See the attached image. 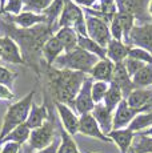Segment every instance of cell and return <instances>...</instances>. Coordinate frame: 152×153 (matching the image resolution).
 <instances>
[{
	"mask_svg": "<svg viewBox=\"0 0 152 153\" xmlns=\"http://www.w3.org/2000/svg\"><path fill=\"white\" fill-rule=\"evenodd\" d=\"M0 99H4V100L13 99V93L3 84H0Z\"/></svg>",
	"mask_w": 152,
	"mask_h": 153,
	"instance_id": "40",
	"label": "cell"
},
{
	"mask_svg": "<svg viewBox=\"0 0 152 153\" xmlns=\"http://www.w3.org/2000/svg\"><path fill=\"white\" fill-rule=\"evenodd\" d=\"M47 119H48V112H47L45 105L37 107V105L32 104L30 116H28L27 123H25V124H27V126L32 131V129L40 128L42 125H44Z\"/></svg>",
	"mask_w": 152,
	"mask_h": 153,
	"instance_id": "20",
	"label": "cell"
},
{
	"mask_svg": "<svg viewBox=\"0 0 152 153\" xmlns=\"http://www.w3.org/2000/svg\"><path fill=\"white\" fill-rule=\"evenodd\" d=\"M92 116L96 119L99 126H100L101 132L106 136L111 133L113 131V116L111 112L104 104H96L95 108L92 111Z\"/></svg>",
	"mask_w": 152,
	"mask_h": 153,
	"instance_id": "12",
	"label": "cell"
},
{
	"mask_svg": "<svg viewBox=\"0 0 152 153\" xmlns=\"http://www.w3.org/2000/svg\"><path fill=\"white\" fill-rule=\"evenodd\" d=\"M128 52H130V47L124 45L119 40H111L107 48V56L111 61L116 63H121L128 57Z\"/></svg>",
	"mask_w": 152,
	"mask_h": 153,
	"instance_id": "19",
	"label": "cell"
},
{
	"mask_svg": "<svg viewBox=\"0 0 152 153\" xmlns=\"http://www.w3.org/2000/svg\"><path fill=\"white\" fill-rule=\"evenodd\" d=\"M151 99H152V91L145 89V88H137L125 100H127L128 105L131 108L140 111Z\"/></svg>",
	"mask_w": 152,
	"mask_h": 153,
	"instance_id": "21",
	"label": "cell"
},
{
	"mask_svg": "<svg viewBox=\"0 0 152 153\" xmlns=\"http://www.w3.org/2000/svg\"><path fill=\"white\" fill-rule=\"evenodd\" d=\"M140 113L139 109H133L128 105L127 100H121V102L118 105L113 114V131L116 129H123L125 125H130L132 120Z\"/></svg>",
	"mask_w": 152,
	"mask_h": 153,
	"instance_id": "8",
	"label": "cell"
},
{
	"mask_svg": "<svg viewBox=\"0 0 152 153\" xmlns=\"http://www.w3.org/2000/svg\"><path fill=\"white\" fill-rule=\"evenodd\" d=\"M112 81L120 87L123 95H124L125 97H128V96L136 89L135 85H133V83H132V80H131L130 75H128L127 69H125V65H124L123 61L121 63L115 64V71H113Z\"/></svg>",
	"mask_w": 152,
	"mask_h": 153,
	"instance_id": "10",
	"label": "cell"
},
{
	"mask_svg": "<svg viewBox=\"0 0 152 153\" xmlns=\"http://www.w3.org/2000/svg\"><path fill=\"white\" fill-rule=\"evenodd\" d=\"M79 132L86 136H91L95 137V139H99L101 141H112L108 136L101 132L100 126H99L96 119L92 116V113H86V114H81L80 119H79Z\"/></svg>",
	"mask_w": 152,
	"mask_h": 153,
	"instance_id": "7",
	"label": "cell"
},
{
	"mask_svg": "<svg viewBox=\"0 0 152 153\" xmlns=\"http://www.w3.org/2000/svg\"><path fill=\"white\" fill-rule=\"evenodd\" d=\"M131 153H135V152H132V151H131Z\"/></svg>",
	"mask_w": 152,
	"mask_h": 153,
	"instance_id": "49",
	"label": "cell"
},
{
	"mask_svg": "<svg viewBox=\"0 0 152 153\" xmlns=\"http://www.w3.org/2000/svg\"><path fill=\"white\" fill-rule=\"evenodd\" d=\"M57 151H59V144H57V141H54V143H52L49 146H47L45 149L39 151L36 153H57Z\"/></svg>",
	"mask_w": 152,
	"mask_h": 153,
	"instance_id": "41",
	"label": "cell"
},
{
	"mask_svg": "<svg viewBox=\"0 0 152 153\" xmlns=\"http://www.w3.org/2000/svg\"><path fill=\"white\" fill-rule=\"evenodd\" d=\"M98 64V56L89 53L81 47H76L71 52H66L64 55L56 59V67L61 69L76 71V72H91L93 67Z\"/></svg>",
	"mask_w": 152,
	"mask_h": 153,
	"instance_id": "3",
	"label": "cell"
},
{
	"mask_svg": "<svg viewBox=\"0 0 152 153\" xmlns=\"http://www.w3.org/2000/svg\"><path fill=\"white\" fill-rule=\"evenodd\" d=\"M111 35L113 36L115 40L120 42L121 37H124V28H123L121 20L119 17V13H116L112 19V25H111Z\"/></svg>",
	"mask_w": 152,
	"mask_h": 153,
	"instance_id": "35",
	"label": "cell"
},
{
	"mask_svg": "<svg viewBox=\"0 0 152 153\" xmlns=\"http://www.w3.org/2000/svg\"><path fill=\"white\" fill-rule=\"evenodd\" d=\"M123 99V92L116 83L111 81L110 83V88H108L107 93H106V97H104V105L110 109L111 112L115 111V108H118V105L121 102Z\"/></svg>",
	"mask_w": 152,
	"mask_h": 153,
	"instance_id": "22",
	"label": "cell"
},
{
	"mask_svg": "<svg viewBox=\"0 0 152 153\" xmlns=\"http://www.w3.org/2000/svg\"><path fill=\"white\" fill-rule=\"evenodd\" d=\"M66 3H67V0H54L49 4V7L44 11V15L47 16V19H48V27H51L54 20L63 12L64 7H66Z\"/></svg>",
	"mask_w": 152,
	"mask_h": 153,
	"instance_id": "29",
	"label": "cell"
},
{
	"mask_svg": "<svg viewBox=\"0 0 152 153\" xmlns=\"http://www.w3.org/2000/svg\"><path fill=\"white\" fill-rule=\"evenodd\" d=\"M131 151L135 153H152V137L140 136L139 141L131 148Z\"/></svg>",
	"mask_w": 152,
	"mask_h": 153,
	"instance_id": "33",
	"label": "cell"
},
{
	"mask_svg": "<svg viewBox=\"0 0 152 153\" xmlns=\"http://www.w3.org/2000/svg\"><path fill=\"white\" fill-rule=\"evenodd\" d=\"M56 109L59 112L60 120L63 123V126L71 136L79 132V117L68 108V105L63 104V102H56Z\"/></svg>",
	"mask_w": 152,
	"mask_h": 153,
	"instance_id": "11",
	"label": "cell"
},
{
	"mask_svg": "<svg viewBox=\"0 0 152 153\" xmlns=\"http://www.w3.org/2000/svg\"><path fill=\"white\" fill-rule=\"evenodd\" d=\"M101 4H100V10H101V13H96V12H92V11L88 10V13H93L96 15V17L100 15L103 17H107V20H111L113 19L116 13V1L115 0H100Z\"/></svg>",
	"mask_w": 152,
	"mask_h": 153,
	"instance_id": "30",
	"label": "cell"
},
{
	"mask_svg": "<svg viewBox=\"0 0 152 153\" xmlns=\"http://www.w3.org/2000/svg\"><path fill=\"white\" fill-rule=\"evenodd\" d=\"M86 23L87 33H88L89 39H92L93 42H96L103 48L108 47V44L111 42V31L108 28L107 23L96 16H88Z\"/></svg>",
	"mask_w": 152,
	"mask_h": 153,
	"instance_id": "4",
	"label": "cell"
},
{
	"mask_svg": "<svg viewBox=\"0 0 152 153\" xmlns=\"http://www.w3.org/2000/svg\"><path fill=\"white\" fill-rule=\"evenodd\" d=\"M42 51L45 57V61L48 63V65H51L54 61H56V59L60 56V53H63L64 47L56 36H51L45 42Z\"/></svg>",
	"mask_w": 152,
	"mask_h": 153,
	"instance_id": "16",
	"label": "cell"
},
{
	"mask_svg": "<svg viewBox=\"0 0 152 153\" xmlns=\"http://www.w3.org/2000/svg\"><path fill=\"white\" fill-rule=\"evenodd\" d=\"M150 12H151V16H152V0H151V3H150Z\"/></svg>",
	"mask_w": 152,
	"mask_h": 153,
	"instance_id": "46",
	"label": "cell"
},
{
	"mask_svg": "<svg viewBox=\"0 0 152 153\" xmlns=\"http://www.w3.org/2000/svg\"><path fill=\"white\" fill-rule=\"evenodd\" d=\"M88 153H92V152H88Z\"/></svg>",
	"mask_w": 152,
	"mask_h": 153,
	"instance_id": "50",
	"label": "cell"
},
{
	"mask_svg": "<svg viewBox=\"0 0 152 153\" xmlns=\"http://www.w3.org/2000/svg\"><path fill=\"white\" fill-rule=\"evenodd\" d=\"M57 153H80L72 136L64 128L61 131V144L59 145Z\"/></svg>",
	"mask_w": 152,
	"mask_h": 153,
	"instance_id": "28",
	"label": "cell"
},
{
	"mask_svg": "<svg viewBox=\"0 0 152 153\" xmlns=\"http://www.w3.org/2000/svg\"><path fill=\"white\" fill-rule=\"evenodd\" d=\"M123 63H124L125 69H127L130 77H133V76H135L136 73L143 68V67L147 65V64L143 63V61H139V60H136V59H132V57H127L124 61H123Z\"/></svg>",
	"mask_w": 152,
	"mask_h": 153,
	"instance_id": "34",
	"label": "cell"
},
{
	"mask_svg": "<svg viewBox=\"0 0 152 153\" xmlns=\"http://www.w3.org/2000/svg\"><path fill=\"white\" fill-rule=\"evenodd\" d=\"M22 8H23V0H8V3L5 4L3 11L13 15H20Z\"/></svg>",
	"mask_w": 152,
	"mask_h": 153,
	"instance_id": "37",
	"label": "cell"
},
{
	"mask_svg": "<svg viewBox=\"0 0 152 153\" xmlns=\"http://www.w3.org/2000/svg\"><path fill=\"white\" fill-rule=\"evenodd\" d=\"M148 112H152V99L140 109V113H148Z\"/></svg>",
	"mask_w": 152,
	"mask_h": 153,
	"instance_id": "42",
	"label": "cell"
},
{
	"mask_svg": "<svg viewBox=\"0 0 152 153\" xmlns=\"http://www.w3.org/2000/svg\"><path fill=\"white\" fill-rule=\"evenodd\" d=\"M128 43L135 44L139 48L152 52V24L133 27L130 33Z\"/></svg>",
	"mask_w": 152,
	"mask_h": 153,
	"instance_id": "9",
	"label": "cell"
},
{
	"mask_svg": "<svg viewBox=\"0 0 152 153\" xmlns=\"http://www.w3.org/2000/svg\"><path fill=\"white\" fill-rule=\"evenodd\" d=\"M133 136H135V132H132L128 128L116 129V131H112L108 134V137L116 143V145L119 146L121 153H127L131 149V144H132Z\"/></svg>",
	"mask_w": 152,
	"mask_h": 153,
	"instance_id": "15",
	"label": "cell"
},
{
	"mask_svg": "<svg viewBox=\"0 0 152 153\" xmlns=\"http://www.w3.org/2000/svg\"><path fill=\"white\" fill-rule=\"evenodd\" d=\"M19 151H20V144L10 141V143H4L1 153H19Z\"/></svg>",
	"mask_w": 152,
	"mask_h": 153,
	"instance_id": "39",
	"label": "cell"
},
{
	"mask_svg": "<svg viewBox=\"0 0 152 153\" xmlns=\"http://www.w3.org/2000/svg\"><path fill=\"white\" fill-rule=\"evenodd\" d=\"M79 47H81L83 49L88 51L89 53L100 57L101 60L107 59V49L103 48L101 45H99L98 43L93 42L92 39H89V37H84V36H80V35H79Z\"/></svg>",
	"mask_w": 152,
	"mask_h": 153,
	"instance_id": "25",
	"label": "cell"
},
{
	"mask_svg": "<svg viewBox=\"0 0 152 153\" xmlns=\"http://www.w3.org/2000/svg\"><path fill=\"white\" fill-rule=\"evenodd\" d=\"M8 19H11L13 23H16L17 25H20L23 28H31L35 24H39V23H48V19H47V16L44 13L36 15L34 12H23L15 17L10 16Z\"/></svg>",
	"mask_w": 152,
	"mask_h": 153,
	"instance_id": "18",
	"label": "cell"
},
{
	"mask_svg": "<svg viewBox=\"0 0 152 153\" xmlns=\"http://www.w3.org/2000/svg\"><path fill=\"white\" fill-rule=\"evenodd\" d=\"M55 36L61 42L66 52H71L72 49H75L79 45V35L76 33V31L74 28L64 27L59 29Z\"/></svg>",
	"mask_w": 152,
	"mask_h": 153,
	"instance_id": "17",
	"label": "cell"
},
{
	"mask_svg": "<svg viewBox=\"0 0 152 153\" xmlns=\"http://www.w3.org/2000/svg\"><path fill=\"white\" fill-rule=\"evenodd\" d=\"M113 71H115V64L111 61L110 59H104V60L98 61L95 67L92 68L91 76L96 79L98 81H106V83H111L113 77Z\"/></svg>",
	"mask_w": 152,
	"mask_h": 153,
	"instance_id": "14",
	"label": "cell"
},
{
	"mask_svg": "<svg viewBox=\"0 0 152 153\" xmlns=\"http://www.w3.org/2000/svg\"><path fill=\"white\" fill-rule=\"evenodd\" d=\"M49 1L51 0H23V3H25L28 8L31 11H45L49 7Z\"/></svg>",
	"mask_w": 152,
	"mask_h": 153,
	"instance_id": "36",
	"label": "cell"
},
{
	"mask_svg": "<svg viewBox=\"0 0 152 153\" xmlns=\"http://www.w3.org/2000/svg\"><path fill=\"white\" fill-rule=\"evenodd\" d=\"M5 1H7V0H0V7H1L3 10H4V7H5Z\"/></svg>",
	"mask_w": 152,
	"mask_h": 153,
	"instance_id": "45",
	"label": "cell"
},
{
	"mask_svg": "<svg viewBox=\"0 0 152 153\" xmlns=\"http://www.w3.org/2000/svg\"><path fill=\"white\" fill-rule=\"evenodd\" d=\"M1 145H3V143H1V140H0V153H1V149H3Z\"/></svg>",
	"mask_w": 152,
	"mask_h": 153,
	"instance_id": "47",
	"label": "cell"
},
{
	"mask_svg": "<svg viewBox=\"0 0 152 153\" xmlns=\"http://www.w3.org/2000/svg\"><path fill=\"white\" fill-rule=\"evenodd\" d=\"M148 0H118L120 12H127L131 15H142L145 10Z\"/></svg>",
	"mask_w": 152,
	"mask_h": 153,
	"instance_id": "23",
	"label": "cell"
},
{
	"mask_svg": "<svg viewBox=\"0 0 152 153\" xmlns=\"http://www.w3.org/2000/svg\"><path fill=\"white\" fill-rule=\"evenodd\" d=\"M30 136H31V129L27 126V124H22V125L17 126V128L13 129L10 134H7V136L1 140V143L4 144V143L12 141V143H17L22 145L23 143L30 140Z\"/></svg>",
	"mask_w": 152,
	"mask_h": 153,
	"instance_id": "24",
	"label": "cell"
},
{
	"mask_svg": "<svg viewBox=\"0 0 152 153\" xmlns=\"http://www.w3.org/2000/svg\"><path fill=\"white\" fill-rule=\"evenodd\" d=\"M54 72L52 84H54L57 101L66 105L74 104L81 85L87 79L84 72H76V71L69 69L54 71Z\"/></svg>",
	"mask_w": 152,
	"mask_h": 153,
	"instance_id": "1",
	"label": "cell"
},
{
	"mask_svg": "<svg viewBox=\"0 0 152 153\" xmlns=\"http://www.w3.org/2000/svg\"><path fill=\"white\" fill-rule=\"evenodd\" d=\"M16 77L15 73H12L11 71H8L7 68L0 65V84L3 85H8L13 81V79Z\"/></svg>",
	"mask_w": 152,
	"mask_h": 153,
	"instance_id": "38",
	"label": "cell"
},
{
	"mask_svg": "<svg viewBox=\"0 0 152 153\" xmlns=\"http://www.w3.org/2000/svg\"><path fill=\"white\" fill-rule=\"evenodd\" d=\"M108 88H110V85L106 81H96L95 84H92V99L95 101V104H99L106 97Z\"/></svg>",
	"mask_w": 152,
	"mask_h": 153,
	"instance_id": "31",
	"label": "cell"
},
{
	"mask_svg": "<svg viewBox=\"0 0 152 153\" xmlns=\"http://www.w3.org/2000/svg\"><path fill=\"white\" fill-rule=\"evenodd\" d=\"M3 56V52H1V47H0V57Z\"/></svg>",
	"mask_w": 152,
	"mask_h": 153,
	"instance_id": "48",
	"label": "cell"
},
{
	"mask_svg": "<svg viewBox=\"0 0 152 153\" xmlns=\"http://www.w3.org/2000/svg\"><path fill=\"white\" fill-rule=\"evenodd\" d=\"M128 57H132L136 59L139 61H143L145 64H151L152 65V55L150 53V51L147 49H143V48H130V52H128Z\"/></svg>",
	"mask_w": 152,
	"mask_h": 153,
	"instance_id": "32",
	"label": "cell"
},
{
	"mask_svg": "<svg viewBox=\"0 0 152 153\" xmlns=\"http://www.w3.org/2000/svg\"><path fill=\"white\" fill-rule=\"evenodd\" d=\"M152 126V112H148V113H139L135 119L132 120L130 125H128V129H131L132 132H140L144 128H148V126Z\"/></svg>",
	"mask_w": 152,
	"mask_h": 153,
	"instance_id": "27",
	"label": "cell"
},
{
	"mask_svg": "<svg viewBox=\"0 0 152 153\" xmlns=\"http://www.w3.org/2000/svg\"><path fill=\"white\" fill-rule=\"evenodd\" d=\"M54 143V125L45 121L40 128L32 129L30 136V146L36 151H43Z\"/></svg>",
	"mask_w": 152,
	"mask_h": 153,
	"instance_id": "5",
	"label": "cell"
},
{
	"mask_svg": "<svg viewBox=\"0 0 152 153\" xmlns=\"http://www.w3.org/2000/svg\"><path fill=\"white\" fill-rule=\"evenodd\" d=\"M34 93L35 92L32 91V92H30V95H27L24 99H22L20 101L15 102V104H12L8 108L7 113L4 116V120H3L1 131H0V140H3L7 134H10L19 125L27 123V119L31 112V107L34 104L32 102Z\"/></svg>",
	"mask_w": 152,
	"mask_h": 153,
	"instance_id": "2",
	"label": "cell"
},
{
	"mask_svg": "<svg viewBox=\"0 0 152 153\" xmlns=\"http://www.w3.org/2000/svg\"><path fill=\"white\" fill-rule=\"evenodd\" d=\"M75 107L76 111L81 114H86V113H91L95 108V101L92 99V79L91 77H87L86 81L81 85L80 91H79L77 96L75 99Z\"/></svg>",
	"mask_w": 152,
	"mask_h": 153,
	"instance_id": "6",
	"label": "cell"
},
{
	"mask_svg": "<svg viewBox=\"0 0 152 153\" xmlns=\"http://www.w3.org/2000/svg\"><path fill=\"white\" fill-rule=\"evenodd\" d=\"M132 83L135 85V88H145L148 85L152 84V65L147 64L145 67H143L139 72L132 77Z\"/></svg>",
	"mask_w": 152,
	"mask_h": 153,
	"instance_id": "26",
	"label": "cell"
},
{
	"mask_svg": "<svg viewBox=\"0 0 152 153\" xmlns=\"http://www.w3.org/2000/svg\"><path fill=\"white\" fill-rule=\"evenodd\" d=\"M0 47H1V52H3L1 59L4 61L24 64V60H23L22 55L19 52V47L16 45V43L13 42L12 37L10 36L0 37Z\"/></svg>",
	"mask_w": 152,
	"mask_h": 153,
	"instance_id": "13",
	"label": "cell"
},
{
	"mask_svg": "<svg viewBox=\"0 0 152 153\" xmlns=\"http://www.w3.org/2000/svg\"><path fill=\"white\" fill-rule=\"evenodd\" d=\"M76 3L79 4H83V5H91L92 3H95V0H75Z\"/></svg>",
	"mask_w": 152,
	"mask_h": 153,
	"instance_id": "43",
	"label": "cell"
},
{
	"mask_svg": "<svg viewBox=\"0 0 152 153\" xmlns=\"http://www.w3.org/2000/svg\"><path fill=\"white\" fill-rule=\"evenodd\" d=\"M140 136H152V126L150 129H147V131H144L142 134H140Z\"/></svg>",
	"mask_w": 152,
	"mask_h": 153,
	"instance_id": "44",
	"label": "cell"
}]
</instances>
